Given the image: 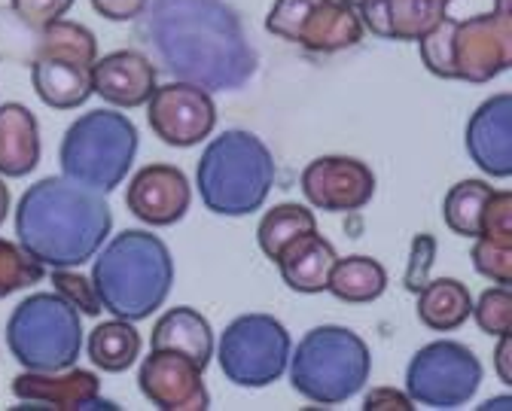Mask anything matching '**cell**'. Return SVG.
<instances>
[{"instance_id": "obj_32", "label": "cell", "mask_w": 512, "mask_h": 411, "mask_svg": "<svg viewBox=\"0 0 512 411\" xmlns=\"http://www.w3.org/2000/svg\"><path fill=\"white\" fill-rule=\"evenodd\" d=\"M470 317H476V323L485 335H494V338L509 335L512 332V293H509V287L497 284V287L485 290L479 296V302L473 305Z\"/></svg>"}, {"instance_id": "obj_9", "label": "cell", "mask_w": 512, "mask_h": 411, "mask_svg": "<svg viewBox=\"0 0 512 411\" xmlns=\"http://www.w3.org/2000/svg\"><path fill=\"white\" fill-rule=\"evenodd\" d=\"M290 351V332L278 317L241 314L223 329L217 341V363L235 387L260 390L287 372Z\"/></svg>"}, {"instance_id": "obj_17", "label": "cell", "mask_w": 512, "mask_h": 411, "mask_svg": "<svg viewBox=\"0 0 512 411\" xmlns=\"http://www.w3.org/2000/svg\"><path fill=\"white\" fill-rule=\"evenodd\" d=\"M156 64L138 49H116L110 55L95 58L92 64V95L101 101L135 110L144 107L156 89Z\"/></svg>"}, {"instance_id": "obj_13", "label": "cell", "mask_w": 512, "mask_h": 411, "mask_svg": "<svg viewBox=\"0 0 512 411\" xmlns=\"http://www.w3.org/2000/svg\"><path fill=\"white\" fill-rule=\"evenodd\" d=\"M196 363L174 351H150L138 372V387L150 405L162 411H205L211 405L208 387Z\"/></svg>"}, {"instance_id": "obj_15", "label": "cell", "mask_w": 512, "mask_h": 411, "mask_svg": "<svg viewBox=\"0 0 512 411\" xmlns=\"http://www.w3.org/2000/svg\"><path fill=\"white\" fill-rule=\"evenodd\" d=\"M13 396L34 408L52 411H89V408H113V402L101 399V378L95 372L68 366L58 372H31L13 378Z\"/></svg>"}, {"instance_id": "obj_35", "label": "cell", "mask_w": 512, "mask_h": 411, "mask_svg": "<svg viewBox=\"0 0 512 411\" xmlns=\"http://www.w3.org/2000/svg\"><path fill=\"white\" fill-rule=\"evenodd\" d=\"M311 4H314V0H275L269 16H266V31L293 43L296 28H299V22H302V16L308 13Z\"/></svg>"}, {"instance_id": "obj_27", "label": "cell", "mask_w": 512, "mask_h": 411, "mask_svg": "<svg viewBox=\"0 0 512 411\" xmlns=\"http://www.w3.org/2000/svg\"><path fill=\"white\" fill-rule=\"evenodd\" d=\"M89 357L101 372L119 375L132 369L141 357V332L128 320H107L98 323L89 335Z\"/></svg>"}, {"instance_id": "obj_29", "label": "cell", "mask_w": 512, "mask_h": 411, "mask_svg": "<svg viewBox=\"0 0 512 411\" xmlns=\"http://www.w3.org/2000/svg\"><path fill=\"white\" fill-rule=\"evenodd\" d=\"M494 186H488L485 180H461L448 189L445 201H442V220L461 238H476L482 229V214L485 204L491 198Z\"/></svg>"}, {"instance_id": "obj_37", "label": "cell", "mask_w": 512, "mask_h": 411, "mask_svg": "<svg viewBox=\"0 0 512 411\" xmlns=\"http://www.w3.org/2000/svg\"><path fill=\"white\" fill-rule=\"evenodd\" d=\"M433 256H436L433 235H418L412 241V256H409V268H406V287L412 293H418L427 284V271L433 265Z\"/></svg>"}, {"instance_id": "obj_41", "label": "cell", "mask_w": 512, "mask_h": 411, "mask_svg": "<svg viewBox=\"0 0 512 411\" xmlns=\"http://www.w3.org/2000/svg\"><path fill=\"white\" fill-rule=\"evenodd\" d=\"M7 217H10V189H7L4 177H0V226H4Z\"/></svg>"}, {"instance_id": "obj_14", "label": "cell", "mask_w": 512, "mask_h": 411, "mask_svg": "<svg viewBox=\"0 0 512 411\" xmlns=\"http://www.w3.org/2000/svg\"><path fill=\"white\" fill-rule=\"evenodd\" d=\"M125 204L141 223L165 229L186 217L192 204V186L186 174L174 165H147L128 183Z\"/></svg>"}, {"instance_id": "obj_25", "label": "cell", "mask_w": 512, "mask_h": 411, "mask_svg": "<svg viewBox=\"0 0 512 411\" xmlns=\"http://www.w3.org/2000/svg\"><path fill=\"white\" fill-rule=\"evenodd\" d=\"M473 314V296L458 278H436L418 290V320L433 332L461 329Z\"/></svg>"}, {"instance_id": "obj_16", "label": "cell", "mask_w": 512, "mask_h": 411, "mask_svg": "<svg viewBox=\"0 0 512 411\" xmlns=\"http://www.w3.org/2000/svg\"><path fill=\"white\" fill-rule=\"evenodd\" d=\"M467 153L473 165L494 177L506 180L512 174V98L509 92L491 95L476 107V113L467 122L464 134Z\"/></svg>"}, {"instance_id": "obj_10", "label": "cell", "mask_w": 512, "mask_h": 411, "mask_svg": "<svg viewBox=\"0 0 512 411\" xmlns=\"http://www.w3.org/2000/svg\"><path fill=\"white\" fill-rule=\"evenodd\" d=\"M479 357L461 345V341H430L424 345L406 369V393L415 405L427 408H461L467 405L482 384Z\"/></svg>"}, {"instance_id": "obj_34", "label": "cell", "mask_w": 512, "mask_h": 411, "mask_svg": "<svg viewBox=\"0 0 512 411\" xmlns=\"http://www.w3.org/2000/svg\"><path fill=\"white\" fill-rule=\"evenodd\" d=\"M34 43H37V28L22 22L10 7L0 10V58L31 64Z\"/></svg>"}, {"instance_id": "obj_18", "label": "cell", "mask_w": 512, "mask_h": 411, "mask_svg": "<svg viewBox=\"0 0 512 411\" xmlns=\"http://www.w3.org/2000/svg\"><path fill=\"white\" fill-rule=\"evenodd\" d=\"M473 268L488 278L491 284L509 287L512 284V192L494 189L485 214L482 229L473 238Z\"/></svg>"}, {"instance_id": "obj_2", "label": "cell", "mask_w": 512, "mask_h": 411, "mask_svg": "<svg viewBox=\"0 0 512 411\" xmlns=\"http://www.w3.org/2000/svg\"><path fill=\"white\" fill-rule=\"evenodd\" d=\"M113 229L101 192L68 177H43L19 198V244L46 268H80L104 247Z\"/></svg>"}, {"instance_id": "obj_23", "label": "cell", "mask_w": 512, "mask_h": 411, "mask_svg": "<svg viewBox=\"0 0 512 411\" xmlns=\"http://www.w3.org/2000/svg\"><path fill=\"white\" fill-rule=\"evenodd\" d=\"M40 162V125L37 116L19 104H0V177H28Z\"/></svg>"}, {"instance_id": "obj_8", "label": "cell", "mask_w": 512, "mask_h": 411, "mask_svg": "<svg viewBox=\"0 0 512 411\" xmlns=\"http://www.w3.org/2000/svg\"><path fill=\"white\" fill-rule=\"evenodd\" d=\"M7 348L22 369L58 372L77 366L83 351L80 311L58 293H34L7 320Z\"/></svg>"}, {"instance_id": "obj_5", "label": "cell", "mask_w": 512, "mask_h": 411, "mask_svg": "<svg viewBox=\"0 0 512 411\" xmlns=\"http://www.w3.org/2000/svg\"><path fill=\"white\" fill-rule=\"evenodd\" d=\"M421 61L439 80L491 83L512 64V10H491L470 19L442 16L421 40Z\"/></svg>"}, {"instance_id": "obj_39", "label": "cell", "mask_w": 512, "mask_h": 411, "mask_svg": "<svg viewBox=\"0 0 512 411\" xmlns=\"http://www.w3.org/2000/svg\"><path fill=\"white\" fill-rule=\"evenodd\" d=\"M92 7L107 22H135L147 10V0H92Z\"/></svg>"}, {"instance_id": "obj_6", "label": "cell", "mask_w": 512, "mask_h": 411, "mask_svg": "<svg viewBox=\"0 0 512 411\" xmlns=\"http://www.w3.org/2000/svg\"><path fill=\"white\" fill-rule=\"evenodd\" d=\"M290 384L314 405H342L354 399L372 372L366 341L348 326H314L290 351Z\"/></svg>"}, {"instance_id": "obj_22", "label": "cell", "mask_w": 512, "mask_h": 411, "mask_svg": "<svg viewBox=\"0 0 512 411\" xmlns=\"http://www.w3.org/2000/svg\"><path fill=\"white\" fill-rule=\"evenodd\" d=\"M31 83L37 98L52 110H77L92 98V67L74 58H34Z\"/></svg>"}, {"instance_id": "obj_12", "label": "cell", "mask_w": 512, "mask_h": 411, "mask_svg": "<svg viewBox=\"0 0 512 411\" xmlns=\"http://www.w3.org/2000/svg\"><path fill=\"white\" fill-rule=\"evenodd\" d=\"M299 186L311 208L327 214H354L372 201L375 174L354 156H320L305 165Z\"/></svg>"}, {"instance_id": "obj_38", "label": "cell", "mask_w": 512, "mask_h": 411, "mask_svg": "<svg viewBox=\"0 0 512 411\" xmlns=\"http://www.w3.org/2000/svg\"><path fill=\"white\" fill-rule=\"evenodd\" d=\"M363 408L366 411H412L415 402L409 399V393H400L394 387H378L366 393Z\"/></svg>"}, {"instance_id": "obj_44", "label": "cell", "mask_w": 512, "mask_h": 411, "mask_svg": "<svg viewBox=\"0 0 512 411\" xmlns=\"http://www.w3.org/2000/svg\"><path fill=\"white\" fill-rule=\"evenodd\" d=\"M342 4H348V7H354V10H357V7L363 4V0H342Z\"/></svg>"}, {"instance_id": "obj_30", "label": "cell", "mask_w": 512, "mask_h": 411, "mask_svg": "<svg viewBox=\"0 0 512 411\" xmlns=\"http://www.w3.org/2000/svg\"><path fill=\"white\" fill-rule=\"evenodd\" d=\"M317 229V220L314 214L305 208V204H296V201H284V204H275L272 211L263 214L260 226H256V241H260V250L275 262L278 253L299 235L305 232H314Z\"/></svg>"}, {"instance_id": "obj_42", "label": "cell", "mask_w": 512, "mask_h": 411, "mask_svg": "<svg viewBox=\"0 0 512 411\" xmlns=\"http://www.w3.org/2000/svg\"><path fill=\"white\" fill-rule=\"evenodd\" d=\"M503 405H509V399H506V396H503V399H494V402L488 399V402H485L482 408H503Z\"/></svg>"}, {"instance_id": "obj_26", "label": "cell", "mask_w": 512, "mask_h": 411, "mask_svg": "<svg viewBox=\"0 0 512 411\" xmlns=\"http://www.w3.org/2000/svg\"><path fill=\"white\" fill-rule=\"evenodd\" d=\"M384 290H388V271L378 259L360 253L336 259L327 281V293H333L345 305H369L381 299Z\"/></svg>"}, {"instance_id": "obj_31", "label": "cell", "mask_w": 512, "mask_h": 411, "mask_svg": "<svg viewBox=\"0 0 512 411\" xmlns=\"http://www.w3.org/2000/svg\"><path fill=\"white\" fill-rule=\"evenodd\" d=\"M43 278H46V265H40L22 244L0 238V299L28 290Z\"/></svg>"}, {"instance_id": "obj_7", "label": "cell", "mask_w": 512, "mask_h": 411, "mask_svg": "<svg viewBox=\"0 0 512 411\" xmlns=\"http://www.w3.org/2000/svg\"><path fill=\"white\" fill-rule=\"evenodd\" d=\"M138 156V128L119 110H92L61 137V174L101 195L122 186Z\"/></svg>"}, {"instance_id": "obj_36", "label": "cell", "mask_w": 512, "mask_h": 411, "mask_svg": "<svg viewBox=\"0 0 512 411\" xmlns=\"http://www.w3.org/2000/svg\"><path fill=\"white\" fill-rule=\"evenodd\" d=\"M71 7L74 0H10V10L31 28H43L55 19H64Z\"/></svg>"}, {"instance_id": "obj_40", "label": "cell", "mask_w": 512, "mask_h": 411, "mask_svg": "<svg viewBox=\"0 0 512 411\" xmlns=\"http://www.w3.org/2000/svg\"><path fill=\"white\" fill-rule=\"evenodd\" d=\"M509 357H512V338H509V335H500V338H497V351H494V366H497V375H500L503 384L512 381Z\"/></svg>"}, {"instance_id": "obj_24", "label": "cell", "mask_w": 512, "mask_h": 411, "mask_svg": "<svg viewBox=\"0 0 512 411\" xmlns=\"http://www.w3.org/2000/svg\"><path fill=\"white\" fill-rule=\"evenodd\" d=\"M150 348L183 354L199 369H208L214 357V332H211V323L196 308L180 305V308H168L159 317V323L153 326Z\"/></svg>"}, {"instance_id": "obj_3", "label": "cell", "mask_w": 512, "mask_h": 411, "mask_svg": "<svg viewBox=\"0 0 512 411\" xmlns=\"http://www.w3.org/2000/svg\"><path fill=\"white\" fill-rule=\"evenodd\" d=\"M92 287L101 308L138 323L156 314L174 287V259L159 235L125 229L95 253Z\"/></svg>"}, {"instance_id": "obj_20", "label": "cell", "mask_w": 512, "mask_h": 411, "mask_svg": "<svg viewBox=\"0 0 512 411\" xmlns=\"http://www.w3.org/2000/svg\"><path fill=\"white\" fill-rule=\"evenodd\" d=\"M363 22L360 13L342 0H314L308 13L302 16L293 43L305 46L308 52H342L363 40Z\"/></svg>"}, {"instance_id": "obj_19", "label": "cell", "mask_w": 512, "mask_h": 411, "mask_svg": "<svg viewBox=\"0 0 512 411\" xmlns=\"http://www.w3.org/2000/svg\"><path fill=\"white\" fill-rule=\"evenodd\" d=\"M452 0H363L357 7L363 28L381 40L418 43L445 13Z\"/></svg>"}, {"instance_id": "obj_4", "label": "cell", "mask_w": 512, "mask_h": 411, "mask_svg": "<svg viewBox=\"0 0 512 411\" xmlns=\"http://www.w3.org/2000/svg\"><path fill=\"white\" fill-rule=\"evenodd\" d=\"M275 174V156L260 137L244 128H229L205 147L196 186L211 214L250 217L266 204Z\"/></svg>"}, {"instance_id": "obj_1", "label": "cell", "mask_w": 512, "mask_h": 411, "mask_svg": "<svg viewBox=\"0 0 512 411\" xmlns=\"http://www.w3.org/2000/svg\"><path fill=\"white\" fill-rule=\"evenodd\" d=\"M147 58L171 80L208 92H238L256 74V49L226 0H147L135 19Z\"/></svg>"}, {"instance_id": "obj_28", "label": "cell", "mask_w": 512, "mask_h": 411, "mask_svg": "<svg viewBox=\"0 0 512 411\" xmlns=\"http://www.w3.org/2000/svg\"><path fill=\"white\" fill-rule=\"evenodd\" d=\"M43 55H49V58H74V61H83V64L92 67L95 58H98V40L80 22L55 19V22L37 28L34 58H43Z\"/></svg>"}, {"instance_id": "obj_21", "label": "cell", "mask_w": 512, "mask_h": 411, "mask_svg": "<svg viewBox=\"0 0 512 411\" xmlns=\"http://www.w3.org/2000/svg\"><path fill=\"white\" fill-rule=\"evenodd\" d=\"M336 247L314 232H305L299 238H293L275 259L281 278L290 290L314 296V293H324L327 281H330V271L336 265Z\"/></svg>"}, {"instance_id": "obj_33", "label": "cell", "mask_w": 512, "mask_h": 411, "mask_svg": "<svg viewBox=\"0 0 512 411\" xmlns=\"http://www.w3.org/2000/svg\"><path fill=\"white\" fill-rule=\"evenodd\" d=\"M52 290L86 317H98L104 311L101 299L92 287V278H83V274L74 268H52Z\"/></svg>"}, {"instance_id": "obj_43", "label": "cell", "mask_w": 512, "mask_h": 411, "mask_svg": "<svg viewBox=\"0 0 512 411\" xmlns=\"http://www.w3.org/2000/svg\"><path fill=\"white\" fill-rule=\"evenodd\" d=\"M497 7H500V10H512V4H509V0H497Z\"/></svg>"}, {"instance_id": "obj_11", "label": "cell", "mask_w": 512, "mask_h": 411, "mask_svg": "<svg viewBox=\"0 0 512 411\" xmlns=\"http://www.w3.org/2000/svg\"><path fill=\"white\" fill-rule=\"evenodd\" d=\"M147 122L168 147H196L217 128V104L208 89L171 80L156 86L147 101Z\"/></svg>"}]
</instances>
